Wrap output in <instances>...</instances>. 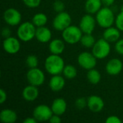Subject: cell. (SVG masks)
<instances>
[{"instance_id":"obj_1","label":"cell","mask_w":123,"mask_h":123,"mask_svg":"<svg viewBox=\"0 0 123 123\" xmlns=\"http://www.w3.org/2000/svg\"><path fill=\"white\" fill-rule=\"evenodd\" d=\"M65 66V62L60 55L51 54L45 61V69L52 76L63 73Z\"/></svg>"},{"instance_id":"obj_11","label":"cell","mask_w":123,"mask_h":123,"mask_svg":"<svg viewBox=\"0 0 123 123\" xmlns=\"http://www.w3.org/2000/svg\"><path fill=\"white\" fill-rule=\"evenodd\" d=\"M96 19L91 14H86L82 17L79 22V27L84 34H92L96 27Z\"/></svg>"},{"instance_id":"obj_10","label":"cell","mask_w":123,"mask_h":123,"mask_svg":"<svg viewBox=\"0 0 123 123\" xmlns=\"http://www.w3.org/2000/svg\"><path fill=\"white\" fill-rule=\"evenodd\" d=\"M3 19L7 25L14 27L20 24L22 14L15 8H8L4 12Z\"/></svg>"},{"instance_id":"obj_25","label":"cell","mask_w":123,"mask_h":123,"mask_svg":"<svg viewBox=\"0 0 123 123\" xmlns=\"http://www.w3.org/2000/svg\"><path fill=\"white\" fill-rule=\"evenodd\" d=\"M63 76L67 79H73L76 77L77 76V69L73 65L68 64L66 65L63 71Z\"/></svg>"},{"instance_id":"obj_6","label":"cell","mask_w":123,"mask_h":123,"mask_svg":"<svg viewBox=\"0 0 123 123\" xmlns=\"http://www.w3.org/2000/svg\"><path fill=\"white\" fill-rule=\"evenodd\" d=\"M97 58L92 53L89 52H82L81 53L77 58L78 64L85 70H90L95 68L97 66Z\"/></svg>"},{"instance_id":"obj_5","label":"cell","mask_w":123,"mask_h":123,"mask_svg":"<svg viewBox=\"0 0 123 123\" xmlns=\"http://www.w3.org/2000/svg\"><path fill=\"white\" fill-rule=\"evenodd\" d=\"M111 51L110 43L105 39L101 38L96 41L92 47V53L97 59H104L107 58Z\"/></svg>"},{"instance_id":"obj_32","label":"cell","mask_w":123,"mask_h":123,"mask_svg":"<svg viewBox=\"0 0 123 123\" xmlns=\"http://www.w3.org/2000/svg\"><path fill=\"white\" fill-rule=\"evenodd\" d=\"M115 48L117 53L123 55V39H120L115 43Z\"/></svg>"},{"instance_id":"obj_7","label":"cell","mask_w":123,"mask_h":123,"mask_svg":"<svg viewBox=\"0 0 123 123\" xmlns=\"http://www.w3.org/2000/svg\"><path fill=\"white\" fill-rule=\"evenodd\" d=\"M71 24V17L66 12L58 13L53 19V26L58 31H63Z\"/></svg>"},{"instance_id":"obj_18","label":"cell","mask_w":123,"mask_h":123,"mask_svg":"<svg viewBox=\"0 0 123 123\" xmlns=\"http://www.w3.org/2000/svg\"><path fill=\"white\" fill-rule=\"evenodd\" d=\"M65 84V79L60 74L52 76L49 81V87L53 92H55L61 91L64 88Z\"/></svg>"},{"instance_id":"obj_17","label":"cell","mask_w":123,"mask_h":123,"mask_svg":"<svg viewBox=\"0 0 123 123\" xmlns=\"http://www.w3.org/2000/svg\"><path fill=\"white\" fill-rule=\"evenodd\" d=\"M120 30L116 27H110L105 28V30L103 32V38L105 39L110 43H116L120 40Z\"/></svg>"},{"instance_id":"obj_13","label":"cell","mask_w":123,"mask_h":123,"mask_svg":"<svg viewBox=\"0 0 123 123\" xmlns=\"http://www.w3.org/2000/svg\"><path fill=\"white\" fill-rule=\"evenodd\" d=\"M105 107V102L102 98L97 95H92L87 98V107L94 113L100 112Z\"/></svg>"},{"instance_id":"obj_8","label":"cell","mask_w":123,"mask_h":123,"mask_svg":"<svg viewBox=\"0 0 123 123\" xmlns=\"http://www.w3.org/2000/svg\"><path fill=\"white\" fill-rule=\"evenodd\" d=\"M26 78L29 84H32L36 86L43 85L45 79L44 72L37 67L30 68L26 74Z\"/></svg>"},{"instance_id":"obj_22","label":"cell","mask_w":123,"mask_h":123,"mask_svg":"<svg viewBox=\"0 0 123 123\" xmlns=\"http://www.w3.org/2000/svg\"><path fill=\"white\" fill-rule=\"evenodd\" d=\"M102 0H86L85 2V10L87 13L97 14L102 8Z\"/></svg>"},{"instance_id":"obj_27","label":"cell","mask_w":123,"mask_h":123,"mask_svg":"<svg viewBox=\"0 0 123 123\" xmlns=\"http://www.w3.org/2000/svg\"><path fill=\"white\" fill-rule=\"evenodd\" d=\"M26 65L30 68H36L38 66V58L35 55H30L26 58Z\"/></svg>"},{"instance_id":"obj_23","label":"cell","mask_w":123,"mask_h":123,"mask_svg":"<svg viewBox=\"0 0 123 123\" xmlns=\"http://www.w3.org/2000/svg\"><path fill=\"white\" fill-rule=\"evenodd\" d=\"M86 78L90 84L93 85H96V84H98L99 81H101L102 76L99 71L94 68L88 71L87 74H86Z\"/></svg>"},{"instance_id":"obj_3","label":"cell","mask_w":123,"mask_h":123,"mask_svg":"<svg viewBox=\"0 0 123 123\" xmlns=\"http://www.w3.org/2000/svg\"><path fill=\"white\" fill-rule=\"evenodd\" d=\"M35 25L30 22H25L18 27L17 35L18 38L23 42H29L35 37Z\"/></svg>"},{"instance_id":"obj_15","label":"cell","mask_w":123,"mask_h":123,"mask_svg":"<svg viewBox=\"0 0 123 123\" xmlns=\"http://www.w3.org/2000/svg\"><path fill=\"white\" fill-rule=\"evenodd\" d=\"M22 97L23 99L29 102L35 101L39 96V90L37 86L29 84L25 86L22 90Z\"/></svg>"},{"instance_id":"obj_2","label":"cell","mask_w":123,"mask_h":123,"mask_svg":"<svg viewBox=\"0 0 123 123\" xmlns=\"http://www.w3.org/2000/svg\"><path fill=\"white\" fill-rule=\"evenodd\" d=\"M95 19L99 27L105 29L112 27L114 22H115L114 12L108 6L102 7L101 9L96 14Z\"/></svg>"},{"instance_id":"obj_34","label":"cell","mask_w":123,"mask_h":123,"mask_svg":"<svg viewBox=\"0 0 123 123\" xmlns=\"http://www.w3.org/2000/svg\"><path fill=\"white\" fill-rule=\"evenodd\" d=\"M11 34H12V32H11V30L9 27H4L2 28V30H1V35L4 39L10 37Z\"/></svg>"},{"instance_id":"obj_29","label":"cell","mask_w":123,"mask_h":123,"mask_svg":"<svg viewBox=\"0 0 123 123\" xmlns=\"http://www.w3.org/2000/svg\"><path fill=\"white\" fill-rule=\"evenodd\" d=\"M53 6L54 11L56 12L57 13L63 12L64 11V9H65V4L61 0H56V1H55L54 3H53Z\"/></svg>"},{"instance_id":"obj_20","label":"cell","mask_w":123,"mask_h":123,"mask_svg":"<svg viewBox=\"0 0 123 123\" xmlns=\"http://www.w3.org/2000/svg\"><path fill=\"white\" fill-rule=\"evenodd\" d=\"M65 41L61 39H54L50 41L48 48L51 54L61 55L65 50Z\"/></svg>"},{"instance_id":"obj_39","label":"cell","mask_w":123,"mask_h":123,"mask_svg":"<svg viewBox=\"0 0 123 123\" xmlns=\"http://www.w3.org/2000/svg\"></svg>"},{"instance_id":"obj_9","label":"cell","mask_w":123,"mask_h":123,"mask_svg":"<svg viewBox=\"0 0 123 123\" xmlns=\"http://www.w3.org/2000/svg\"><path fill=\"white\" fill-rule=\"evenodd\" d=\"M53 115L51 107L46 105H39L33 110L32 116L37 122L49 121L50 118Z\"/></svg>"},{"instance_id":"obj_21","label":"cell","mask_w":123,"mask_h":123,"mask_svg":"<svg viewBox=\"0 0 123 123\" xmlns=\"http://www.w3.org/2000/svg\"><path fill=\"white\" fill-rule=\"evenodd\" d=\"M17 120L15 111L11 109H4L0 112V120L4 123H14Z\"/></svg>"},{"instance_id":"obj_37","label":"cell","mask_w":123,"mask_h":123,"mask_svg":"<svg viewBox=\"0 0 123 123\" xmlns=\"http://www.w3.org/2000/svg\"><path fill=\"white\" fill-rule=\"evenodd\" d=\"M102 4L105 5V6L110 7L114 4L115 0H102Z\"/></svg>"},{"instance_id":"obj_4","label":"cell","mask_w":123,"mask_h":123,"mask_svg":"<svg viewBox=\"0 0 123 123\" xmlns=\"http://www.w3.org/2000/svg\"><path fill=\"white\" fill-rule=\"evenodd\" d=\"M83 32L79 27L75 25H70L62 31V37L65 43L74 45L80 42Z\"/></svg>"},{"instance_id":"obj_35","label":"cell","mask_w":123,"mask_h":123,"mask_svg":"<svg viewBox=\"0 0 123 123\" xmlns=\"http://www.w3.org/2000/svg\"><path fill=\"white\" fill-rule=\"evenodd\" d=\"M7 99V94L6 92L3 89H0V104H4Z\"/></svg>"},{"instance_id":"obj_14","label":"cell","mask_w":123,"mask_h":123,"mask_svg":"<svg viewBox=\"0 0 123 123\" xmlns=\"http://www.w3.org/2000/svg\"><path fill=\"white\" fill-rule=\"evenodd\" d=\"M123 68V62L119 58L110 59L105 66L106 72L111 76H116L121 73Z\"/></svg>"},{"instance_id":"obj_38","label":"cell","mask_w":123,"mask_h":123,"mask_svg":"<svg viewBox=\"0 0 123 123\" xmlns=\"http://www.w3.org/2000/svg\"><path fill=\"white\" fill-rule=\"evenodd\" d=\"M24 123H37V120L32 116L31 117H27L24 121Z\"/></svg>"},{"instance_id":"obj_12","label":"cell","mask_w":123,"mask_h":123,"mask_svg":"<svg viewBox=\"0 0 123 123\" xmlns=\"http://www.w3.org/2000/svg\"><path fill=\"white\" fill-rule=\"evenodd\" d=\"M2 46L4 50L9 54L17 53L21 48L19 40L17 37L12 36H10L4 40Z\"/></svg>"},{"instance_id":"obj_33","label":"cell","mask_w":123,"mask_h":123,"mask_svg":"<svg viewBox=\"0 0 123 123\" xmlns=\"http://www.w3.org/2000/svg\"><path fill=\"white\" fill-rule=\"evenodd\" d=\"M105 122H106V123H121L122 120L117 116L111 115V116H109L106 119Z\"/></svg>"},{"instance_id":"obj_26","label":"cell","mask_w":123,"mask_h":123,"mask_svg":"<svg viewBox=\"0 0 123 123\" xmlns=\"http://www.w3.org/2000/svg\"><path fill=\"white\" fill-rule=\"evenodd\" d=\"M80 43L84 47L90 48L94 46L96 43V40L92 34H84L82 35Z\"/></svg>"},{"instance_id":"obj_30","label":"cell","mask_w":123,"mask_h":123,"mask_svg":"<svg viewBox=\"0 0 123 123\" xmlns=\"http://www.w3.org/2000/svg\"><path fill=\"white\" fill-rule=\"evenodd\" d=\"M115 25L116 27L121 31L123 32V10L117 14L115 18Z\"/></svg>"},{"instance_id":"obj_28","label":"cell","mask_w":123,"mask_h":123,"mask_svg":"<svg viewBox=\"0 0 123 123\" xmlns=\"http://www.w3.org/2000/svg\"><path fill=\"white\" fill-rule=\"evenodd\" d=\"M75 106L79 110H83L87 107V99L84 97H79L75 101Z\"/></svg>"},{"instance_id":"obj_19","label":"cell","mask_w":123,"mask_h":123,"mask_svg":"<svg viewBox=\"0 0 123 123\" xmlns=\"http://www.w3.org/2000/svg\"><path fill=\"white\" fill-rule=\"evenodd\" d=\"M50 107L53 114L61 116L66 112L67 109V103L63 98H56L53 101Z\"/></svg>"},{"instance_id":"obj_16","label":"cell","mask_w":123,"mask_h":123,"mask_svg":"<svg viewBox=\"0 0 123 123\" xmlns=\"http://www.w3.org/2000/svg\"><path fill=\"white\" fill-rule=\"evenodd\" d=\"M52 37V32L51 30L45 27H39L36 29V33H35V38L42 43H48L50 41Z\"/></svg>"},{"instance_id":"obj_31","label":"cell","mask_w":123,"mask_h":123,"mask_svg":"<svg viewBox=\"0 0 123 123\" xmlns=\"http://www.w3.org/2000/svg\"><path fill=\"white\" fill-rule=\"evenodd\" d=\"M22 1L29 8L37 7L41 3V0H22Z\"/></svg>"},{"instance_id":"obj_24","label":"cell","mask_w":123,"mask_h":123,"mask_svg":"<svg viewBox=\"0 0 123 123\" xmlns=\"http://www.w3.org/2000/svg\"><path fill=\"white\" fill-rule=\"evenodd\" d=\"M32 22L35 25L36 27L45 26L48 22V17L44 13H37L32 17Z\"/></svg>"},{"instance_id":"obj_36","label":"cell","mask_w":123,"mask_h":123,"mask_svg":"<svg viewBox=\"0 0 123 123\" xmlns=\"http://www.w3.org/2000/svg\"><path fill=\"white\" fill-rule=\"evenodd\" d=\"M49 122L50 123H61V119L59 115L53 114L52 117L50 118Z\"/></svg>"}]
</instances>
